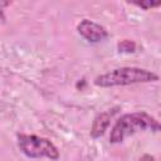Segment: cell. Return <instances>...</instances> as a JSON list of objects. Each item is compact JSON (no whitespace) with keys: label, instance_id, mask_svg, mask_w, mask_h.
<instances>
[{"label":"cell","instance_id":"cell-2","mask_svg":"<svg viewBox=\"0 0 161 161\" xmlns=\"http://www.w3.org/2000/svg\"><path fill=\"white\" fill-rule=\"evenodd\" d=\"M155 80H158V75L151 70L137 67H122L96 77L94 84L97 87L108 88L116 86H128L135 83H147Z\"/></svg>","mask_w":161,"mask_h":161},{"label":"cell","instance_id":"cell-5","mask_svg":"<svg viewBox=\"0 0 161 161\" xmlns=\"http://www.w3.org/2000/svg\"><path fill=\"white\" fill-rule=\"evenodd\" d=\"M117 109H119V108L114 107L112 109H107V111L96 116V118L93 121V125H92V128H91V137L92 138H98L106 132L107 127L109 126L111 119L117 113Z\"/></svg>","mask_w":161,"mask_h":161},{"label":"cell","instance_id":"cell-4","mask_svg":"<svg viewBox=\"0 0 161 161\" xmlns=\"http://www.w3.org/2000/svg\"><path fill=\"white\" fill-rule=\"evenodd\" d=\"M77 30L86 40L92 42V43L101 42V40H103L108 36V33H107L106 28H103L102 25H99L94 21H91L88 19L82 20L77 25Z\"/></svg>","mask_w":161,"mask_h":161},{"label":"cell","instance_id":"cell-6","mask_svg":"<svg viewBox=\"0 0 161 161\" xmlns=\"http://www.w3.org/2000/svg\"><path fill=\"white\" fill-rule=\"evenodd\" d=\"M117 48L119 52H123V53H131V52H135L136 49V45L132 40H128V39H125L122 42H119L117 44Z\"/></svg>","mask_w":161,"mask_h":161},{"label":"cell","instance_id":"cell-7","mask_svg":"<svg viewBox=\"0 0 161 161\" xmlns=\"http://www.w3.org/2000/svg\"><path fill=\"white\" fill-rule=\"evenodd\" d=\"M135 5L145 9V10H148V9H152V8H156L158 5H161V1H152V0H143V1H133Z\"/></svg>","mask_w":161,"mask_h":161},{"label":"cell","instance_id":"cell-1","mask_svg":"<svg viewBox=\"0 0 161 161\" xmlns=\"http://www.w3.org/2000/svg\"><path fill=\"white\" fill-rule=\"evenodd\" d=\"M151 130L157 132L160 130L158 121L146 112H132L123 114L112 127L109 135L111 143H119L126 137L135 135L136 132Z\"/></svg>","mask_w":161,"mask_h":161},{"label":"cell","instance_id":"cell-3","mask_svg":"<svg viewBox=\"0 0 161 161\" xmlns=\"http://www.w3.org/2000/svg\"><path fill=\"white\" fill-rule=\"evenodd\" d=\"M18 146L24 155L31 158H40V157H48L50 160L59 158V151L53 145V142H50L48 138L39 137L36 135L19 133Z\"/></svg>","mask_w":161,"mask_h":161}]
</instances>
